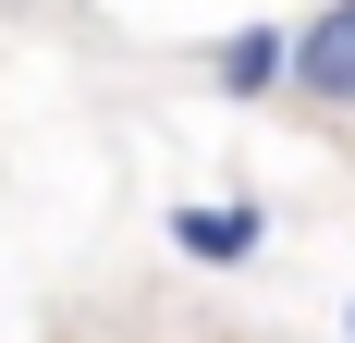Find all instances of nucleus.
<instances>
[{"label": "nucleus", "mask_w": 355, "mask_h": 343, "mask_svg": "<svg viewBox=\"0 0 355 343\" xmlns=\"http://www.w3.org/2000/svg\"><path fill=\"white\" fill-rule=\"evenodd\" d=\"M343 331H355V294H343Z\"/></svg>", "instance_id": "20e7f679"}, {"label": "nucleus", "mask_w": 355, "mask_h": 343, "mask_svg": "<svg viewBox=\"0 0 355 343\" xmlns=\"http://www.w3.org/2000/svg\"><path fill=\"white\" fill-rule=\"evenodd\" d=\"M172 245L196 258V270H245L257 245H270V208L233 196V208H172Z\"/></svg>", "instance_id": "f03ea898"}, {"label": "nucleus", "mask_w": 355, "mask_h": 343, "mask_svg": "<svg viewBox=\"0 0 355 343\" xmlns=\"http://www.w3.org/2000/svg\"><path fill=\"white\" fill-rule=\"evenodd\" d=\"M282 62H294V25H233L209 49V86L220 99H282Z\"/></svg>", "instance_id": "7ed1b4c3"}, {"label": "nucleus", "mask_w": 355, "mask_h": 343, "mask_svg": "<svg viewBox=\"0 0 355 343\" xmlns=\"http://www.w3.org/2000/svg\"><path fill=\"white\" fill-rule=\"evenodd\" d=\"M282 99H306V110H355V0H319V12L294 25Z\"/></svg>", "instance_id": "f257e3e1"}]
</instances>
